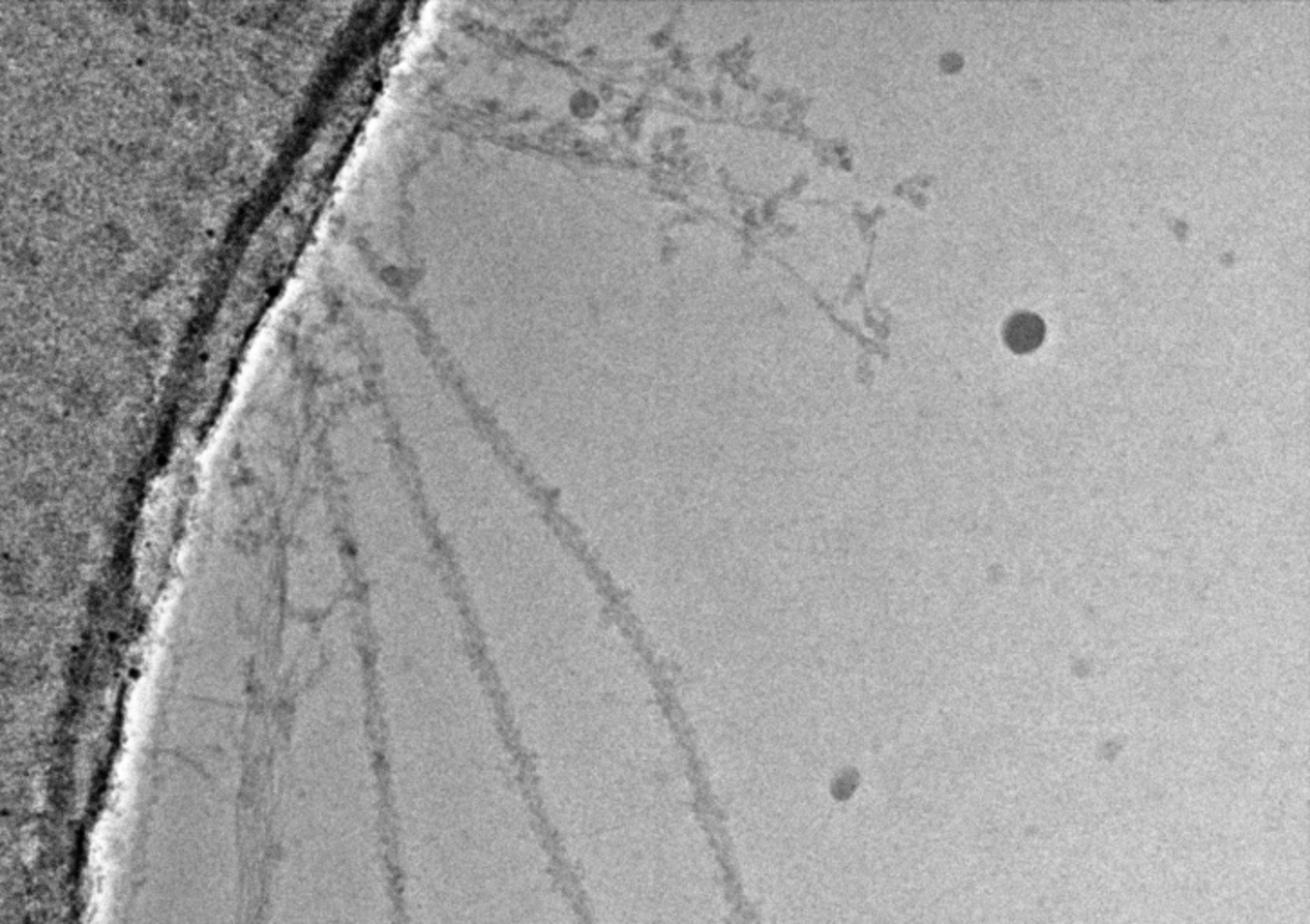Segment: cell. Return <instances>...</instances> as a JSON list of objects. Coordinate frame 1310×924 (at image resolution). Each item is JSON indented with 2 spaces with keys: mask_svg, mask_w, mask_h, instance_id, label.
Returning a JSON list of instances; mask_svg holds the SVG:
<instances>
[{
  "mask_svg": "<svg viewBox=\"0 0 1310 924\" xmlns=\"http://www.w3.org/2000/svg\"><path fill=\"white\" fill-rule=\"evenodd\" d=\"M1045 336V325L1042 318L1033 312H1018L1008 320L1004 327V339L1011 351L1018 354L1031 353L1040 347Z\"/></svg>",
  "mask_w": 1310,
  "mask_h": 924,
  "instance_id": "1",
  "label": "cell"
}]
</instances>
